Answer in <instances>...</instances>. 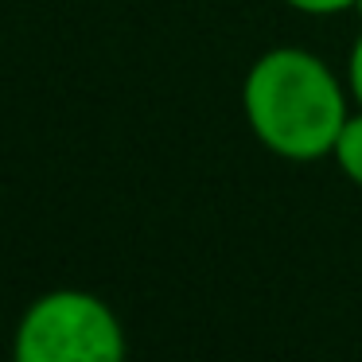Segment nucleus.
Listing matches in <instances>:
<instances>
[{
    "instance_id": "1",
    "label": "nucleus",
    "mask_w": 362,
    "mask_h": 362,
    "mask_svg": "<svg viewBox=\"0 0 362 362\" xmlns=\"http://www.w3.org/2000/svg\"><path fill=\"white\" fill-rule=\"evenodd\" d=\"M242 110L253 136L273 156L323 160L346 125V94L331 66L304 47H273L250 66Z\"/></svg>"
},
{
    "instance_id": "2",
    "label": "nucleus",
    "mask_w": 362,
    "mask_h": 362,
    "mask_svg": "<svg viewBox=\"0 0 362 362\" xmlns=\"http://www.w3.org/2000/svg\"><path fill=\"white\" fill-rule=\"evenodd\" d=\"M20 362H121L125 331L105 300L82 288H55L24 312L16 331Z\"/></svg>"
},
{
    "instance_id": "3",
    "label": "nucleus",
    "mask_w": 362,
    "mask_h": 362,
    "mask_svg": "<svg viewBox=\"0 0 362 362\" xmlns=\"http://www.w3.org/2000/svg\"><path fill=\"white\" fill-rule=\"evenodd\" d=\"M335 164L343 168V175L351 183H358L362 187V113H354V117H346L343 133H339L335 141Z\"/></svg>"
},
{
    "instance_id": "4",
    "label": "nucleus",
    "mask_w": 362,
    "mask_h": 362,
    "mask_svg": "<svg viewBox=\"0 0 362 362\" xmlns=\"http://www.w3.org/2000/svg\"><path fill=\"white\" fill-rule=\"evenodd\" d=\"M284 4H292L296 12H308V16H335V12L354 8L358 0H284Z\"/></svg>"
},
{
    "instance_id": "5",
    "label": "nucleus",
    "mask_w": 362,
    "mask_h": 362,
    "mask_svg": "<svg viewBox=\"0 0 362 362\" xmlns=\"http://www.w3.org/2000/svg\"><path fill=\"white\" fill-rule=\"evenodd\" d=\"M346 82H351L354 102L362 105V32H358V40H354V47H351V63H346Z\"/></svg>"
},
{
    "instance_id": "6",
    "label": "nucleus",
    "mask_w": 362,
    "mask_h": 362,
    "mask_svg": "<svg viewBox=\"0 0 362 362\" xmlns=\"http://www.w3.org/2000/svg\"><path fill=\"white\" fill-rule=\"evenodd\" d=\"M354 12H358V20H362V0H358V4H354Z\"/></svg>"
}]
</instances>
